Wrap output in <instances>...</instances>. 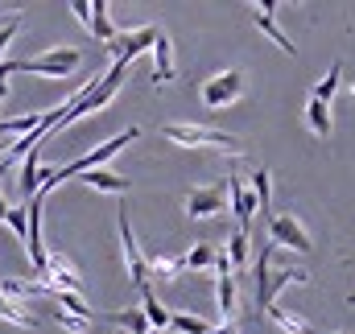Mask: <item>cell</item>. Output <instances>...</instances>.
<instances>
[{"instance_id": "cell-1", "label": "cell", "mask_w": 355, "mask_h": 334, "mask_svg": "<svg viewBox=\"0 0 355 334\" xmlns=\"http://www.w3.org/2000/svg\"><path fill=\"white\" fill-rule=\"evenodd\" d=\"M272 244L257 252V264H252V281H257V306L268 310L272 301H277V289H285V285H310V272L306 268H272Z\"/></svg>"}, {"instance_id": "cell-2", "label": "cell", "mask_w": 355, "mask_h": 334, "mask_svg": "<svg viewBox=\"0 0 355 334\" xmlns=\"http://www.w3.org/2000/svg\"><path fill=\"white\" fill-rule=\"evenodd\" d=\"M166 141H174L182 149H215V153H240V141L232 132L207 128V124H162L157 128Z\"/></svg>"}, {"instance_id": "cell-3", "label": "cell", "mask_w": 355, "mask_h": 334, "mask_svg": "<svg viewBox=\"0 0 355 334\" xmlns=\"http://www.w3.org/2000/svg\"><path fill=\"white\" fill-rule=\"evenodd\" d=\"M128 141H137V128H124L120 137H112V141H103L99 149H91L87 157H75L71 166L54 169V173H50V177H46L42 186H37V194H50V190H54L58 182H67V177H75V173H87V169H99L103 161H107V157H116V153H120V149H124Z\"/></svg>"}, {"instance_id": "cell-4", "label": "cell", "mask_w": 355, "mask_h": 334, "mask_svg": "<svg viewBox=\"0 0 355 334\" xmlns=\"http://www.w3.org/2000/svg\"><path fill=\"white\" fill-rule=\"evenodd\" d=\"M79 62H83V54H79V50H71V46H62V50L37 54V58L4 62V67H8V75H46V79H67V75H75V71H79Z\"/></svg>"}, {"instance_id": "cell-5", "label": "cell", "mask_w": 355, "mask_h": 334, "mask_svg": "<svg viewBox=\"0 0 355 334\" xmlns=\"http://www.w3.org/2000/svg\"><path fill=\"white\" fill-rule=\"evenodd\" d=\"M240 99H244V75H240V71H219V75H211V79L202 83V103H207L211 112L232 107V103H240Z\"/></svg>"}, {"instance_id": "cell-6", "label": "cell", "mask_w": 355, "mask_h": 334, "mask_svg": "<svg viewBox=\"0 0 355 334\" xmlns=\"http://www.w3.org/2000/svg\"><path fill=\"white\" fill-rule=\"evenodd\" d=\"M157 25H141V29H124V33H116L112 42H107V54H112V62H120V67H128L141 50H153V42H157Z\"/></svg>"}, {"instance_id": "cell-7", "label": "cell", "mask_w": 355, "mask_h": 334, "mask_svg": "<svg viewBox=\"0 0 355 334\" xmlns=\"http://www.w3.org/2000/svg\"><path fill=\"white\" fill-rule=\"evenodd\" d=\"M227 211V186L223 182H211V186H194L186 194V215L190 219H211V215H223Z\"/></svg>"}, {"instance_id": "cell-8", "label": "cell", "mask_w": 355, "mask_h": 334, "mask_svg": "<svg viewBox=\"0 0 355 334\" xmlns=\"http://www.w3.org/2000/svg\"><path fill=\"white\" fill-rule=\"evenodd\" d=\"M268 236H272L277 248H289V252H310L314 248L310 231H306L302 219H293V215H268Z\"/></svg>"}, {"instance_id": "cell-9", "label": "cell", "mask_w": 355, "mask_h": 334, "mask_svg": "<svg viewBox=\"0 0 355 334\" xmlns=\"http://www.w3.org/2000/svg\"><path fill=\"white\" fill-rule=\"evenodd\" d=\"M120 244H124V264H128V281L145 293L149 289V272H145V252L137 244V236H132V223H128V215L120 211Z\"/></svg>"}, {"instance_id": "cell-10", "label": "cell", "mask_w": 355, "mask_h": 334, "mask_svg": "<svg viewBox=\"0 0 355 334\" xmlns=\"http://www.w3.org/2000/svg\"><path fill=\"white\" fill-rule=\"evenodd\" d=\"M223 186H227V202H232V215H236V223H240L236 231H248V223H252V215H257V198H252L248 182L232 173Z\"/></svg>"}, {"instance_id": "cell-11", "label": "cell", "mask_w": 355, "mask_h": 334, "mask_svg": "<svg viewBox=\"0 0 355 334\" xmlns=\"http://www.w3.org/2000/svg\"><path fill=\"white\" fill-rule=\"evenodd\" d=\"M272 12H277V4H268V0L252 8V17H257V29H261L265 37H272V46H277V50H285V54L293 58V54H297V46L289 42V33H285V29L277 25V17H272Z\"/></svg>"}, {"instance_id": "cell-12", "label": "cell", "mask_w": 355, "mask_h": 334, "mask_svg": "<svg viewBox=\"0 0 355 334\" xmlns=\"http://www.w3.org/2000/svg\"><path fill=\"white\" fill-rule=\"evenodd\" d=\"M178 75V58H174V46H170V33L162 29L157 42H153V83H170Z\"/></svg>"}, {"instance_id": "cell-13", "label": "cell", "mask_w": 355, "mask_h": 334, "mask_svg": "<svg viewBox=\"0 0 355 334\" xmlns=\"http://www.w3.org/2000/svg\"><path fill=\"white\" fill-rule=\"evenodd\" d=\"M215 297H219V318H223V326H236V310H240L236 276H215Z\"/></svg>"}, {"instance_id": "cell-14", "label": "cell", "mask_w": 355, "mask_h": 334, "mask_svg": "<svg viewBox=\"0 0 355 334\" xmlns=\"http://www.w3.org/2000/svg\"><path fill=\"white\" fill-rule=\"evenodd\" d=\"M145 272H149V281H153V276H157V281H178V276L186 272V264H182V256L149 252V256H145Z\"/></svg>"}, {"instance_id": "cell-15", "label": "cell", "mask_w": 355, "mask_h": 334, "mask_svg": "<svg viewBox=\"0 0 355 334\" xmlns=\"http://www.w3.org/2000/svg\"><path fill=\"white\" fill-rule=\"evenodd\" d=\"M265 314H268V322H272L277 331H285V334H318L306 318H302V314H293V310H285V306H277V301L268 306Z\"/></svg>"}, {"instance_id": "cell-16", "label": "cell", "mask_w": 355, "mask_h": 334, "mask_svg": "<svg viewBox=\"0 0 355 334\" xmlns=\"http://www.w3.org/2000/svg\"><path fill=\"white\" fill-rule=\"evenodd\" d=\"M223 256H227L232 272H248V264H252V236H248V231H232Z\"/></svg>"}, {"instance_id": "cell-17", "label": "cell", "mask_w": 355, "mask_h": 334, "mask_svg": "<svg viewBox=\"0 0 355 334\" xmlns=\"http://www.w3.org/2000/svg\"><path fill=\"white\" fill-rule=\"evenodd\" d=\"M87 182L91 190H99V194H128L132 190V182L128 177H120V173H107V169H87Z\"/></svg>"}, {"instance_id": "cell-18", "label": "cell", "mask_w": 355, "mask_h": 334, "mask_svg": "<svg viewBox=\"0 0 355 334\" xmlns=\"http://www.w3.org/2000/svg\"><path fill=\"white\" fill-rule=\"evenodd\" d=\"M306 124H310L314 137H331V128H335V120H331V103L310 99V103H306Z\"/></svg>"}, {"instance_id": "cell-19", "label": "cell", "mask_w": 355, "mask_h": 334, "mask_svg": "<svg viewBox=\"0 0 355 334\" xmlns=\"http://www.w3.org/2000/svg\"><path fill=\"white\" fill-rule=\"evenodd\" d=\"M141 297H145V306H141V314H145V322H149V331H162V334H166V326H170V310H166V306L157 301V293H153V289H145Z\"/></svg>"}, {"instance_id": "cell-20", "label": "cell", "mask_w": 355, "mask_h": 334, "mask_svg": "<svg viewBox=\"0 0 355 334\" xmlns=\"http://www.w3.org/2000/svg\"><path fill=\"white\" fill-rule=\"evenodd\" d=\"M268 177H272V173L261 166V169H252V186H248V190H252V198H257V211H261V215L272 211V182H268Z\"/></svg>"}, {"instance_id": "cell-21", "label": "cell", "mask_w": 355, "mask_h": 334, "mask_svg": "<svg viewBox=\"0 0 355 334\" xmlns=\"http://www.w3.org/2000/svg\"><path fill=\"white\" fill-rule=\"evenodd\" d=\"M46 124V112H25V116H12V120H0V137H12V132H33Z\"/></svg>"}, {"instance_id": "cell-22", "label": "cell", "mask_w": 355, "mask_h": 334, "mask_svg": "<svg viewBox=\"0 0 355 334\" xmlns=\"http://www.w3.org/2000/svg\"><path fill=\"white\" fill-rule=\"evenodd\" d=\"M87 29L99 37V42H112V37L120 33V29L112 25V17H107V4H103V0H95V4H91V25H87Z\"/></svg>"}, {"instance_id": "cell-23", "label": "cell", "mask_w": 355, "mask_h": 334, "mask_svg": "<svg viewBox=\"0 0 355 334\" xmlns=\"http://www.w3.org/2000/svg\"><path fill=\"white\" fill-rule=\"evenodd\" d=\"M0 322H12V326H25V331H33V326H37V318H33V314H25V306H17V301H8L4 293H0Z\"/></svg>"}, {"instance_id": "cell-24", "label": "cell", "mask_w": 355, "mask_h": 334, "mask_svg": "<svg viewBox=\"0 0 355 334\" xmlns=\"http://www.w3.org/2000/svg\"><path fill=\"white\" fill-rule=\"evenodd\" d=\"M170 331L174 334H211V326L194 314H182V310H170Z\"/></svg>"}, {"instance_id": "cell-25", "label": "cell", "mask_w": 355, "mask_h": 334, "mask_svg": "<svg viewBox=\"0 0 355 334\" xmlns=\"http://www.w3.org/2000/svg\"><path fill=\"white\" fill-rule=\"evenodd\" d=\"M17 182H21V190H25L29 198L37 194V186H42V182H37V149L25 153V161H21V177H17Z\"/></svg>"}, {"instance_id": "cell-26", "label": "cell", "mask_w": 355, "mask_h": 334, "mask_svg": "<svg viewBox=\"0 0 355 334\" xmlns=\"http://www.w3.org/2000/svg\"><path fill=\"white\" fill-rule=\"evenodd\" d=\"M339 79H343V62H331V71H327V79L314 87V95L310 99H318V103H331V95L339 91Z\"/></svg>"}, {"instance_id": "cell-27", "label": "cell", "mask_w": 355, "mask_h": 334, "mask_svg": "<svg viewBox=\"0 0 355 334\" xmlns=\"http://www.w3.org/2000/svg\"><path fill=\"white\" fill-rule=\"evenodd\" d=\"M182 264H186V268H194V272L215 268V248H211V244H194V248L182 256Z\"/></svg>"}, {"instance_id": "cell-28", "label": "cell", "mask_w": 355, "mask_h": 334, "mask_svg": "<svg viewBox=\"0 0 355 334\" xmlns=\"http://www.w3.org/2000/svg\"><path fill=\"white\" fill-rule=\"evenodd\" d=\"M107 322H120L128 334H149V322L141 310H120V314H107Z\"/></svg>"}, {"instance_id": "cell-29", "label": "cell", "mask_w": 355, "mask_h": 334, "mask_svg": "<svg viewBox=\"0 0 355 334\" xmlns=\"http://www.w3.org/2000/svg\"><path fill=\"white\" fill-rule=\"evenodd\" d=\"M50 318H54V322H58L67 334H87V326H91V322L75 318V314H67V310H50Z\"/></svg>"}, {"instance_id": "cell-30", "label": "cell", "mask_w": 355, "mask_h": 334, "mask_svg": "<svg viewBox=\"0 0 355 334\" xmlns=\"http://www.w3.org/2000/svg\"><path fill=\"white\" fill-rule=\"evenodd\" d=\"M17 33H21V17H8V21H4V25H0V54H4V50H8V42H12V37H17Z\"/></svg>"}, {"instance_id": "cell-31", "label": "cell", "mask_w": 355, "mask_h": 334, "mask_svg": "<svg viewBox=\"0 0 355 334\" xmlns=\"http://www.w3.org/2000/svg\"><path fill=\"white\" fill-rule=\"evenodd\" d=\"M4 223H8V227H12V231L21 236V240H25V206H21V211H12V206H8V215H4Z\"/></svg>"}, {"instance_id": "cell-32", "label": "cell", "mask_w": 355, "mask_h": 334, "mask_svg": "<svg viewBox=\"0 0 355 334\" xmlns=\"http://www.w3.org/2000/svg\"><path fill=\"white\" fill-rule=\"evenodd\" d=\"M71 8H75V17H79V25L87 29V25H91V4H87V0H75Z\"/></svg>"}, {"instance_id": "cell-33", "label": "cell", "mask_w": 355, "mask_h": 334, "mask_svg": "<svg viewBox=\"0 0 355 334\" xmlns=\"http://www.w3.org/2000/svg\"><path fill=\"white\" fill-rule=\"evenodd\" d=\"M232 326H211V334H227Z\"/></svg>"}, {"instance_id": "cell-34", "label": "cell", "mask_w": 355, "mask_h": 334, "mask_svg": "<svg viewBox=\"0 0 355 334\" xmlns=\"http://www.w3.org/2000/svg\"><path fill=\"white\" fill-rule=\"evenodd\" d=\"M347 301H352V306H355V293H352V297H347Z\"/></svg>"}]
</instances>
